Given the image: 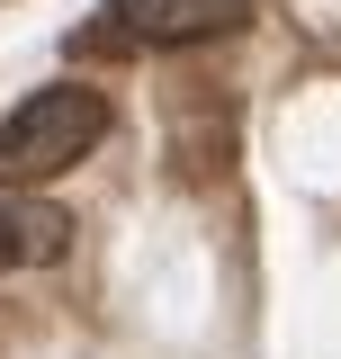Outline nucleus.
I'll return each mask as SVG.
<instances>
[{"label": "nucleus", "instance_id": "f03ea898", "mask_svg": "<svg viewBox=\"0 0 341 359\" xmlns=\"http://www.w3.org/2000/svg\"><path fill=\"white\" fill-rule=\"evenodd\" d=\"M108 18H126L135 45H207L234 36L252 18V0H108Z\"/></svg>", "mask_w": 341, "mask_h": 359}, {"label": "nucleus", "instance_id": "7ed1b4c3", "mask_svg": "<svg viewBox=\"0 0 341 359\" xmlns=\"http://www.w3.org/2000/svg\"><path fill=\"white\" fill-rule=\"evenodd\" d=\"M27 261V224H18V207H0V269Z\"/></svg>", "mask_w": 341, "mask_h": 359}, {"label": "nucleus", "instance_id": "f257e3e1", "mask_svg": "<svg viewBox=\"0 0 341 359\" xmlns=\"http://www.w3.org/2000/svg\"><path fill=\"white\" fill-rule=\"evenodd\" d=\"M99 144H108V99L90 81H54L0 117V189H45Z\"/></svg>", "mask_w": 341, "mask_h": 359}]
</instances>
